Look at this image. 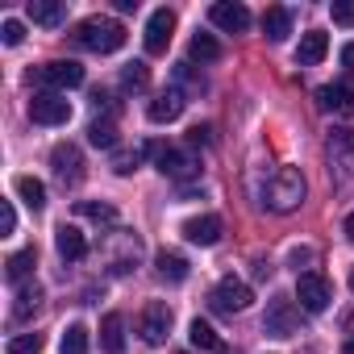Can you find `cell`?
I'll return each mask as SVG.
<instances>
[{
  "instance_id": "obj_8",
  "label": "cell",
  "mask_w": 354,
  "mask_h": 354,
  "mask_svg": "<svg viewBox=\"0 0 354 354\" xmlns=\"http://www.w3.org/2000/svg\"><path fill=\"white\" fill-rule=\"evenodd\" d=\"M30 117H34L38 125H67V121H71V100L59 96V92H38V96L30 100Z\"/></svg>"
},
{
  "instance_id": "obj_7",
  "label": "cell",
  "mask_w": 354,
  "mask_h": 354,
  "mask_svg": "<svg viewBox=\"0 0 354 354\" xmlns=\"http://www.w3.org/2000/svg\"><path fill=\"white\" fill-rule=\"evenodd\" d=\"M34 80L38 84H46V88H80L84 84V67L75 63V59H55V63H42L38 71H34Z\"/></svg>"
},
{
  "instance_id": "obj_5",
  "label": "cell",
  "mask_w": 354,
  "mask_h": 354,
  "mask_svg": "<svg viewBox=\"0 0 354 354\" xmlns=\"http://www.w3.org/2000/svg\"><path fill=\"white\" fill-rule=\"evenodd\" d=\"M296 300H300L304 313H325V308L333 304V283H329L321 271H304V275L296 279Z\"/></svg>"
},
{
  "instance_id": "obj_13",
  "label": "cell",
  "mask_w": 354,
  "mask_h": 354,
  "mask_svg": "<svg viewBox=\"0 0 354 354\" xmlns=\"http://www.w3.org/2000/svg\"><path fill=\"white\" fill-rule=\"evenodd\" d=\"M317 100H321V109H325V113L354 117V80H337V84L321 88V92H317Z\"/></svg>"
},
{
  "instance_id": "obj_40",
  "label": "cell",
  "mask_w": 354,
  "mask_h": 354,
  "mask_svg": "<svg viewBox=\"0 0 354 354\" xmlns=\"http://www.w3.org/2000/svg\"><path fill=\"white\" fill-rule=\"evenodd\" d=\"M350 288H354V271H350Z\"/></svg>"
},
{
  "instance_id": "obj_31",
  "label": "cell",
  "mask_w": 354,
  "mask_h": 354,
  "mask_svg": "<svg viewBox=\"0 0 354 354\" xmlns=\"http://www.w3.org/2000/svg\"><path fill=\"white\" fill-rule=\"evenodd\" d=\"M42 333H17L9 337V354H42Z\"/></svg>"
},
{
  "instance_id": "obj_1",
  "label": "cell",
  "mask_w": 354,
  "mask_h": 354,
  "mask_svg": "<svg viewBox=\"0 0 354 354\" xmlns=\"http://www.w3.org/2000/svg\"><path fill=\"white\" fill-rule=\"evenodd\" d=\"M71 42L80 50H92V55H113V50L125 46V26L113 21V17H84L71 30Z\"/></svg>"
},
{
  "instance_id": "obj_6",
  "label": "cell",
  "mask_w": 354,
  "mask_h": 354,
  "mask_svg": "<svg viewBox=\"0 0 354 354\" xmlns=\"http://www.w3.org/2000/svg\"><path fill=\"white\" fill-rule=\"evenodd\" d=\"M50 167H55V180L67 188V184H80L84 180V154L75 142H59L50 150Z\"/></svg>"
},
{
  "instance_id": "obj_3",
  "label": "cell",
  "mask_w": 354,
  "mask_h": 354,
  "mask_svg": "<svg viewBox=\"0 0 354 354\" xmlns=\"http://www.w3.org/2000/svg\"><path fill=\"white\" fill-rule=\"evenodd\" d=\"M150 154H154V167L167 175V180H192V175H201V158L192 154V146L188 150H180V146H146Z\"/></svg>"
},
{
  "instance_id": "obj_11",
  "label": "cell",
  "mask_w": 354,
  "mask_h": 354,
  "mask_svg": "<svg viewBox=\"0 0 354 354\" xmlns=\"http://www.w3.org/2000/svg\"><path fill=\"white\" fill-rule=\"evenodd\" d=\"M138 333H142L146 346H162L167 333H171V308H167L162 300H150V304L142 308V325H138Z\"/></svg>"
},
{
  "instance_id": "obj_38",
  "label": "cell",
  "mask_w": 354,
  "mask_h": 354,
  "mask_svg": "<svg viewBox=\"0 0 354 354\" xmlns=\"http://www.w3.org/2000/svg\"><path fill=\"white\" fill-rule=\"evenodd\" d=\"M346 238H350V242H354V213H350V217H346Z\"/></svg>"
},
{
  "instance_id": "obj_4",
  "label": "cell",
  "mask_w": 354,
  "mask_h": 354,
  "mask_svg": "<svg viewBox=\"0 0 354 354\" xmlns=\"http://www.w3.org/2000/svg\"><path fill=\"white\" fill-rule=\"evenodd\" d=\"M263 329L271 337H296L300 333V304L292 296H271L263 313Z\"/></svg>"
},
{
  "instance_id": "obj_27",
  "label": "cell",
  "mask_w": 354,
  "mask_h": 354,
  "mask_svg": "<svg viewBox=\"0 0 354 354\" xmlns=\"http://www.w3.org/2000/svg\"><path fill=\"white\" fill-rule=\"evenodd\" d=\"M88 142L113 150V146H117V121H113V117H96V121L88 125Z\"/></svg>"
},
{
  "instance_id": "obj_33",
  "label": "cell",
  "mask_w": 354,
  "mask_h": 354,
  "mask_svg": "<svg viewBox=\"0 0 354 354\" xmlns=\"http://www.w3.org/2000/svg\"><path fill=\"white\" fill-rule=\"evenodd\" d=\"M0 38H5V46H21V42H26V26L13 21V17L0 21Z\"/></svg>"
},
{
  "instance_id": "obj_19",
  "label": "cell",
  "mask_w": 354,
  "mask_h": 354,
  "mask_svg": "<svg viewBox=\"0 0 354 354\" xmlns=\"http://www.w3.org/2000/svg\"><path fill=\"white\" fill-rule=\"evenodd\" d=\"M63 17H67V5H63V0H30V21H34V26L55 30V26H63Z\"/></svg>"
},
{
  "instance_id": "obj_37",
  "label": "cell",
  "mask_w": 354,
  "mask_h": 354,
  "mask_svg": "<svg viewBox=\"0 0 354 354\" xmlns=\"http://www.w3.org/2000/svg\"><path fill=\"white\" fill-rule=\"evenodd\" d=\"M342 63H346V67L354 71V42H350V46H342Z\"/></svg>"
},
{
  "instance_id": "obj_2",
  "label": "cell",
  "mask_w": 354,
  "mask_h": 354,
  "mask_svg": "<svg viewBox=\"0 0 354 354\" xmlns=\"http://www.w3.org/2000/svg\"><path fill=\"white\" fill-rule=\"evenodd\" d=\"M300 201H304V175L296 167H279L267 184V209L292 213V209H300Z\"/></svg>"
},
{
  "instance_id": "obj_12",
  "label": "cell",
  "mask_w": 354,
  "mask_h": 354,
  "mask_svg": "<svg viewBox=\"0 0 354 354\" xmlns=\"http://www.w3.org/2000/svg\"><path fill=\"white\" fill-rule=\"evenodd\" d=\"M209 21L225 34H242V30H250V9L238 5V0H221V5L209 9Z\"/></svg>"
},
{
  "instance_id": "obj_39",
  "label": "cell",
  "mask_w": 354,
  "mask_h": 354,
  "mask_svg": "<svg viewBox=\"0 0 354 354\" xmlns=\"http://www.w3.org/2000/svg\"><path fill=\"white\" fill-rule=\"evenodd\" d=\"M342 354H354V337H350V342H346V346H342Z\"/></svg>"
},
{
  "instance_id": "obj_9",
  "label": "cell",
  "mask_w": 354,
  "mask_h": 354,
  "mask_svg": "<svg viewBox=\"0 0 354 354\" xmlns=\"http://www.w3.org/2000/svg\"><path fill=\"white\" fill-rule=\"evenodd\" d=\"M171 34H175V13H171V9H154L150 21H146V34H142L146 55H167Z\"/></svg>"
},
{
  "instance_id": "obj_29",
  "label": "cell",
  "mask_w": 354,
  "mask_h": 354,
  "mask_svg": "<svg viewBox=\"0 0 354 354\" xmlns=\"http://www.w3.org/2000/svg\"><path fill=\"white\" fill-rule=\"evenodd\" d=\"M146 84H150L146 63H125V71H121V88H125V92H142Z\"/></svg>"
},
{
  "instance_id": "obj_28",
  "label": "cell",
  "mask_w": 354,
  "mask_h": 354,
  "mask_svg": "<svg viewBox=\"0 0 354 354\" xmlns=\"http://www.w3.org/2000/svg\"><path fill=\"white\" fill-rule=\"evenodd\" d=\"M75 213H80V217H88V221H96V225H113V221H117V209H113V205H104V201H100V205H96V201H80V205H75Z\"/></svg>"
},
{
  "instance_id": "obj_20",
  "label": "cell",
  "mask_w": 354,
  "mask_h": 354,
  "mask_svg": "<svg viewBox=\"0 0 354 354\" xmlns=\"http://www.w3.org/2000/svg\"><path fill=\"white\" fill-rule=\"evenodd\" d=\"M100 346H104V354H121L125 350V317L121 313H109L100 321Z\"/></svg>"
},
{
  "instance_id": "obj_36",
  "label": "cell",
  "mask_w": 354,
  "mask_h": 354,
  "mask_svg": "<svg viewBox=\"0 0 354 354\" xmlns=\"http://www.w3.org/2000/svg\"><path fill=\"white\" fill-rule=\"evenodd\" d=\"M288 259H292V263H308V259H313V250H308V246H300V250H292Z\"/></svg>"
},
{
  "instance_id": "obj_14",
  "label": "cell",
  "mask_w": 354,
  "mask_h": 354,
  "mask_svg": "<svg viewBox=\"0 0 354 354\" xmlns=\"http://www.w3.org/2000/svg\"><path fill=\"white\" fill-rule=\"evenodd\" d=\"M221 217L217 213H205V217H188L184 221V238L192 242V246H217L221 242Z\"/></svg>"
},
{
  "instance_id": "obj_35",
  "label": "cell",
  "mask_w": 354,
  "mask_h": 354,
  "mask_svg": "<svg viewBox=\"0 0 354 354\" xmlns=\"http://www.w3.org/2000/svg\"><path fill=\"white\" fill-rule=\"evenodd\" d=\"M9 234H17V209H13V201H5V209H0V238H9Z\"/></svg>"
},
{
  "instance_id": "obj_10",
  "label": "cell",
  "mask_w": 354,
  "mask_h": 354,
  "mask_svg": "<svg viewBox=\"0 0 354 354\" xmlns=\"http://www.w3.org/2000/svg\"><path fill=\"white\" fill-rule=\"evenodd\" d=\"M213 308L217 313H242V308H250V300H254V292L242 283V279H234V275H225L217 288H213Z\"/></svg>"
},
{
  "instance_id": "obj_24",
  "label": "cell",
  "mask_w": 354,
  "mask_h": 354,
  "mask_svg": "<svg viewBox=\"0 0 354 354\" xmlns=\"http://www.w3.org/2000/svg\"><path fill=\"white\" fill-rule=\"evenodd\" d=\"M34 263H38V250H34V246H30V250L9 254V259H5V275H9V283H21V279L34 271Z\"/></svg>"
},
{
  "instance_id": "obj_32",
  "label": "cell",
  "mask_w": 354,
  "mask_h": 354,
  "mask_svg": "<svg viewBox=\"0 0 354 354\" xmlns=\"http://www.w3.org/2000/svg\"><path fill=\"white\" fill-rule=\"evenodd\" d=\"M138 162H142V150H113V171H117V175L138 171Z\"/></svg>"
},
{
  "instance_id": "obj_15",
  "label": "cell",
  "mask_w": 354,
  "mask_h": 354,
  "mask_svg": "<svg viewBox=\"0 0 354 354\" xmlns=\"http://www.w3.org/2000/svg\"><path fill=\"white\" fill-rule=\"evenodd\" d=\"M184 92L180 88H167V92H158L154 100H150V109H146V117L154 121V125H167V121H175V117H180L184 113Z\"/></svg>"
},
{
  "instance_id": "obj_26",
  "label": "cell",
  "mask_w": 354,
  "mask_h": 354,
  "mask_svg": "<svg viewBox=\"0 0 354 354\" xmlns=\"http://www.w3.org/2000/svg\"><path fill=\"white\" fill-rule=\"evenodd\" d=\"M188 337H192V346H196V350H225V346H221V333H217L209 321H201V317L188 325Z\"/></svg>"
},
{
  "instance_id": "obj_23",
  "label": "cell",
  "mask_w": 354,
  "mask_h": 354,
  "mask_svg": "<svg viewBox=\"0 0 354 354\" xmlns=\"http://www.w3.org/2000/svg\"><path fill=\"white\" fill-rule=\"evenodd\" d=\"M13 188H17V196L38 213L42 205H46V184L42 180H34V175H17V180H13Z\"/></svg>"
},
{
  "instance_id": "obj_25",
  "label": "cell",
  "mask_w": 354,
  "mask_h": 354,
  "mask_svg": "<svg viewBox=\"0 0 354 354\" xmlns=\"http://www.w3.org/2000/svg\"><path fill=\"white\" fill-rule=\"evenodd\" d=\"M38 300H42V288H38V283H21V288H17L13 317H17V321H30V317L38 313Z\"/></svg>"
},
{
  "instance_id": "obj_22",
  "label": "cell",
  "mask_w": 354,
  "mask_h": 354,
  "mask_svg": "<svg viewBox=\"0 0 354 354\" xmlns=\"http://www.w3.org/2000/svg\"><path fill=\"white\" fill-rule=\"evenodd\" d=\"M188 59H192V63H217V59H221V42H217L213 34H192Z\"/></svg>"
},
{
  "instance_id": "obj_34",
  "label": "cell",
  "mask_w": 354,
  "mask_h": 354,
  "mask_svg": "<svg viewBox=\"0 0 354 354\" xmlns=\"http://www.w3.org/2000/svg\"><path fill=\"white\" fill-rule=\"evenodd\" d=\"M329 13H333L337 26H354V0H333Z\"/></svg>"
},
{
  "instance_id": "obj_21",
  "label": "cell",
  "mask_w": 354,
  "mask_h": 354,
  "mask_svg": "<svg viewBox=\"0 0 354 354\" xmlns=\"http://www.w3.org/2000/svg\"><path fill=\"white\" fill-rule=\"evenodd\" d=\"M263 34H267L271 42H283V38L292 34V13H288V9H279V5H275V9H267V13H263Z\"/></svg>"
},
{
  "instance_id": "obj_16",
  "label": "cell",
  "mask_w": 354,
  "mask_h": 354,
  "mask_svg": "<svg viewBox=\"0 0 354 354\" xmlns=\"http://www.w3.org/2000/svg\"><path fill=\"white\" fill-rule=\"evenodd\" d=\"M55 250H59V259H67V263H75V259H84L88 254V242H84V230L80 225H59L55 230Z\"/></svg>"
},
{
  "instance_id": "obj_17",
  "label": "cell",
  "mask_w": 354,
  "mask_h": 354,
  "mask_svg": "<svg viewBox=\"0 0 354 354\" xmlns=\"http://www.w3.org/2000/svg\"><path fill=\"white\" fill-rule=\"evenodd\" d=\"M325 55H329V34H321V30H308L300 38V46H296V63L300 67H317Z\"/></svg>"
},
{
  "instance_id": "obj_18",
  "label": "cell",
  "mask_w": 354,
  "mask_h": 354,
  "mask_svg": "<svg viewBox=\"0 0 354 354\" xmlns=\"http://www.w3.org/2000/svg\"><path fill=\"white\" fill-rule=\"evenodd\" d=\"M154 267H158V279H167V283H184L188 271H192V263L184 254H175V250H158Z\"/></svg>"
},
{
  "instance_id": "obj_30",
  "label": "cell",
  "mask_w": 354,
  "mask_h": 354,
  "mask_svg": "<svg viewBox=\"0 0 354 354\" xmlns=\"http://www.w3.org/2000/svg\"><path fill=\"white\" fill-rule=\"evenodd\" d=\"M63 354H88V329H84V325H67V333H63Z\"/></svg>"
}]
</instances>
